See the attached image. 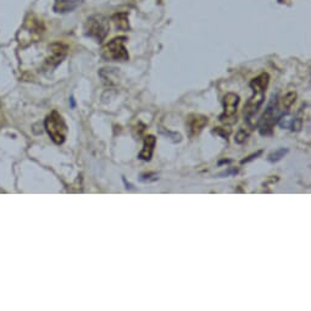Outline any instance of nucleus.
<instances>
[{"mask_svg": "<svg viewBox=\"0 0 311 311\" xmlns=\"http://www.w3.org/2000/svg\"><path fill=\"white\" fill-rule=\"evenodd\" d=\"M269 83L270 76L269 73L266 72L261 73V75L255 77L254 80L250 82V88L253 89L254 94L249 98V100L246 101V104L244 105V117L249 125H251V119H253V116L259 111L264 100H265Z\"/></svg>", "mask_w": 311, "mask_h": 311, "instance_id": "nucleus-1", "label": "nucleus"}, {"mask_svg": "<svg viewBox=\"0 0 311 311\" xmlns=\"http://www.w3.org/2000/svg\"><path fill=\"white\" fill-rule=\"evenodd\" d=\"M45 130L55 144H63L67 136V126L58 111H51L45 119Z\"/></svg>", "mask_w": 311, "mask_h": 311, "instance_id": "nucleus-2", "label": "nucleus"}, {"mask_svg": "<svg viewBox=\"0 0 311 311\" xmlns=\"http://www.w3.org/2000/svg\"><path fill=\"white\" fill-rule=\"evenodd\" d=\"M283 114L278 109V101L276 96H272L271 101L266 108L265 113L261 116L259 122V131L263 136H272L275 125L282 119Z\"/></svg>", "mask_w": 311, "mask_h": 311, "instance_id": "nucleus-3", "label": "nucleus"}, {"mask_svg": "<svg viewBox=\"0 0 311 311\" xmlns=\"http://www.w3.org/2000/svg\"><path fill=\"white\" fill-rule=\"evenodd\" d=\"M109 29H110V25H109L108 17H105L101 14H96L88 17L86 25H84V31H86L87 36L93 38L99 43L107 38Z\"/></svg>", "mask_w": 311, "mask_h": 311, "instance_id": "nucleus-4", "label": "nucleus"}, {"mask_svg": "<svg viewBox=\"0 0 311 311\" xmlns=\"http://www.w3.org/2000/svg\"><path fill=\"white\" fill-rule=\"evenodd\" d=\"M126 37H117L105 44L101 48V58L105 61H127L130 59L125 46Z\"/></svg>", "mask_w": 311, "mask_h": 311, "instance_id": "nucleus-5", "label": "nucleus"}, {"mask_svg": "<svg viewBox=\"0 0 311 311\" xmlns=\"http://www.w3.org/2000/svg\"><path fill=\"white\" fill-rule=\"evenodd\" d=\"M239 104V96L234 93H228L224 98V114L220 116V120L224 123H233L237 121V108Z\"/></svg>", "mask_w": 311, "mask_h": 311, "instance_id": "nucleus-6", "label": "nucleus"}, {"mask_svg": "<svg viewBox=\"0 0 311 311\" xmlns=\"http://www.w3.org/2000/svg\"><path fill=\"white\" fill-rule=\"evenodd\" d=\"M209 120L206 116L199 115V114H192L187 119V127H188L190 137H196L200 134L203 128L208 125Z\"/></svg>", "mask_w": 311, "mask_h": 311, "instance_id": "nucleus-7", "label": "nucleus"}, {"mask_svg": "<svg viewBox=\"0 0 311 311\" xmlns=\"http://www.w3.org/2000/svg\"><path fill=\"white\" fill-rule=\"evenodd\" d=\"M67 54V48L63 44H53L50 46V57L46 60V65L50 67L58 66L64 60Z\"/></svg>", "mask_w": 311, "mask_h": 311, "instance_id": "nucleus-8", "label": "nucleus"}, {"mask_svg": "<svg viewBox=\"0 0 311 311\" xmlns=\"http://www.w3.org/2000/svg\"><path fill=\"white\" fill-rule=\"evenodd\" d=\"M155 144H157V138L152 136V134H148V136H145L144 145H143L142 151L138 154V158H139L140 160H144V161L150 160L152 157V152H154Z\"/></svg>", "mask_w": 311, "mask_h": 311, "instance_id": "nucleus-9", "label": "nucleus"}, {"mask_svg": "<svg viewBox=\"0 0 311 311\" xmlns=\"http://www.w3.org/2000/svg\"><path fill=\"white\" fill-rule=\"evenodd\" d=\"M81 4V0H57L54 5L55 13H71L78 5Z\"/></svg>", "mask_w": 311, "mask_h": 311, "instance_id": "nucleus-10", "label": "nucleus"}, {"mask_svg": "<svg viewBox=\"0 0 311 311\" xmlns=\"http://www.w3.org/2000/svg\"><path fill=\"white\" fill-rule=\"evenodd\" d=\"M111 20L115 23V27L120 29V31H128V29H130V21H128L127 13L115 14Z\"/></svg>", "mask_w": 311, "mask_h": 311, "instance_id": "nucleus-11", "label": "nucleus"}, {"mask_svg": "<svg viewBox=\"0 0 311 311\" xmlns=\"http://www.w3.org/2000/svg\"><path fill=\"white\" fill-rule=\"evenodd\" d=\"M295 99H297V93H295V92H290L287 95H284L282 98L283 109H286V110H287V109H289L293 104H294Z\"/></svg>", "mask_w": 311, "mask_h": 311, "instance_id": "nucleus-12", "label": "nucleus"}, {"mask_svg": "<svg viewBox=\"0 0 311 311\" xmlns=\"http://www.w3.org/2000/svg\"><path fill=\"white\" fill-rule=\"evenodd\" d=\"M287 152H288V149H284V148L278 149L277 151L272 152V154L269 155L268 160L270 161V163H276V161H280L281 159H282V158H284V155H286Z\"/></svg>", "mask_w": 311, "mask_h": 311, "instance_id": "nucleus-13", "label": "nucleus"}, {"mask_svg": "<svg viewBox=\"0 0 311 311\" xmlns=\"http://www.w3.org/2000/svg\"><path fill=\"white\" fill-rule=\"evenodd\" d=\"M249 134H250V130L249 128H240L238 131V133L236 134V138H234V140H236L237 143H243L245 142V139L248 138Z\"/></svg>", "mask_w": 311, "mask_h": 311, "instance_id": "nucleus-14", "label": "nucleus"}, {"mask_svg": "<svg viewBox=\"0 0 311 311\" xmlns=\"http://www.w3.org/2000/svg\"><path fill=\"white\" fill-rule=\"evenodd\" d=\"M261 154H263V150L256 151V152H255V154H251L250 157H248V158H246V159H244V160H242V161H240V164H246V163H249V161H251V160L256 159V158H257V157H260Z\"/></svg>", "mask_w": 311, "mask_h": 311, "instance_id": "nucleus-15", "label": "nucleus"}]
</instances>
